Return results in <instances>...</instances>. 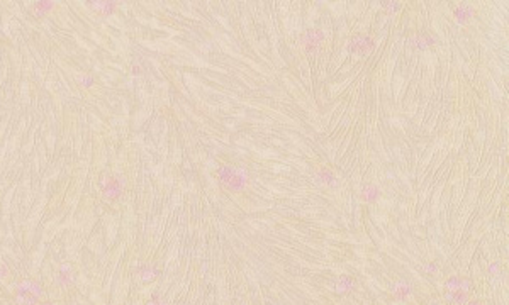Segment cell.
<instances>
[{"instance_id":"cell-3","label":"cell","mask_w":509,"mask_h":305,"mask_svg":"<svg viewBox=\"0 0 509 305\" xmlns=\"http://www.w3.org/2000/svg\"><path fill=\"white\" fill-rule=\"evenodd\" d=\"M465 305H482V302L479 299H468V302Z\"/></svg>"},{"instance_id":"cell-1","label":"cell","mask_w":509,"mask_h":305,"mask_svg":"<svg viewBox=\"0 0 509 305\" xmlns=\"http://www.w3.org/2000/svg\"><path fill=\"white\" fill-rule=\"evenodd\" d=\"M356 288V278L355 276H350V275H343V276H338L333 282V292L340 295H350L353 294Z\"/></svg>"},{"instance_id":"cell-4","label":"cell","mask_w":509,"mask_h":305,"mask_svg":"<svg viewBox=\"0 0 509 305\" xmlns=\"http://www.w3.org/2000/svg\"><path fill=\"white\" fill-rule=\"evenodd\" d=\"M38 305H56V304H54V302H43V300H41V302H39Z\"/></svg>"},{"instance_id":"cell-5","label":"cell","mask_w":509,"mask_h":305,"mask_svg":"<svg viewBox=\"0 0 509 305\" xmlns=\"http://www.w3.org/2000/svg\"><path fill=\"white\" fill-rule=\"evenodd\" d=\"M121 305H124V304H121Z\"/></svg>"},{"instance_id":"cell-2","label":"cell","mask_w":509,"mask_h":305,"mask_svg":"<svg viewBox=\"0 0 509 305\" xmlns=\"http://www.w3.org/2000/svg\"><path fill=\"white\" fill-rule=\"evenodd\" d=\"M411 294H412V292H411V285H409L407 282H397L392 287V295H394V299H396V300H406Z\"/></svg>"}]
</instances>
